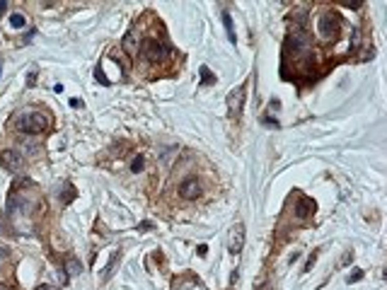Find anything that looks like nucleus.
I'll return each instance as SVG.
<instances>
[{
  "mask_svg": "<svg viewBox=\"0 0 387 290\" xmlns=\"http://www.w3.org/2000/svg\"><path fill=\"white\" fill-rule=\"evenodd\" d=\"M15 123L24 133H41V131H46L51 126V116L46 112H29V114H20L15 119Z\"/></svg>",
  "mask_w": 387,
  "mask_h": 290,
  "instance_id": "nucleus-1",
  "label": "nucleus"
},
{
  "mask_svg": "<svg viewBox=\"0 0 387 290\" xmlns=\"http://www.w3.org/2000/svg\"><path fill=\"white\" fill-rule=\"evenodd\" d=\"M141 56L148 61V63H162L169 58V46L157 41V39H145L141 44Z\"/></svg>",
  "mask_w": 387,
  "mask_h": 290,
  "instance_id": "nucleus-2",
  "label": "nucleus"
},
{
  "mask_svg": "<svg viewBox=\"0 0 387 290\" xmlns=\"http://www.w3.org/2000/svg\"><path fill=\"white\" fill-rule=\"evenodd\" d=\"M317 29H320V39L322 41H332L339 34V20L332 12H324L320 20H317Z\"/></svg>",
  "mask_w": 387,
  "mask_h": 290,
  "instance_id": "nucleus-3",
  "label": "nucleus"
},
{
  "mask_svg": "<svg viewBox=\"0 0 387 290\" xmlns=\"http://www.w3.org/2000/svg\"><path fill=\"white\" fill-rule=\"evenodd\" d=\"M244 97H247V89L244 87H235L228 94V114L237 121L242 116V107H244Z\"/></svg>",
  "mask_w": 387,
  "mask_h": 290,
  "instance_id": "nucleus-4",
  "label": "nucleus"
},
{
  "mask_svg": "<svg viewBox=\"0 0 387 290\" xmlns=\"http://www.w3.org/2000/svg\"><path fill=\"white\" fill-rule=\"evenodd\" d=\"M244 247V225L242 223H235V227L230 230V242H228V249L232 254H240Z\"/></svg>",
  "mask_w": 387,
  "mask_h": 290,
  "instance_id": "nucleus-5",
  "label": "nucleus"
},
{
  "mask_svg": "<svg viewBox=\"0 0 387 290\" xmlns=\"http://www.w3.org/2000/svg\"><path fill=\"white\" fill-rule=\"evenodd\" d=\"M179 194H182V199H187V201H196L201 194H203V189H201L199 179H187V181L179 186Z\"/></svg>",
  "mask_w": 387,
  "mask_h": 290,
  "instance_id": "nucleus-6",
  "label": "nucleus"
},
{
  "mask_svg": "<svg viewBox=\"0 0 387 290\" xmlns=\"http://www.w3.org/2000/svg\"><path fill=\"white\" fill-rule=\"evenodd\" d=\"M0 165L5 169H10V172H17V169L22 167V157L17 155L15 150H3L0 153Z\"/></svg>",
  "mask_w": 387,
  "mask_h": 290,
  "instance_id": "nucleus-7",
  "label": "nucleus"
},
{
  "mask_svg": "<svg viewBox=\"0 0 387 290\" xmlns=\"http://www.w3.org/2000/svg\"><path fill=\"white\" fill-rule=\"evenodd\" d=\"M312 213H315V201H310V199H300V203L295 206V218L305 220V218H310Z\"/></svg>",
  "mask_w": 387,
  "mask_h": 290,
  "instance_id": "nucleus-8",
  "label": "nucleus"
},
{
  "mask_svg": "<svg viewBox=\"0 0 387 290\" xmlns=\"http://www.w3.org/2000/svg\"><path fill=\"white\" fill-rule=\"evenodd\" d=\"M73 196H75L73 186H70L68 181H63V184H61V189H58V199H61V203H70V201H73Z\"/></svg>",
  "mask_w": 387,
  "mask_h": 290,
  "instance_id": "nucleus-9",
  "label": "nucleus"
},
{
  "mask_svg": "<svg viewBox=\"0 0 387 290\" xmlns=\"http://www.w3.org/2000/svg\"><path fill=\"white\" fill-rule=\"evenodd\" d=\"M223 24H225V32H228V39L235 44V29H232V20L228 12H223Z\"/></svg>",
  "mask_w": 387,
  "mask_h": 290,
  "instance_id": "nucleus-10",
  "label": "nucleus"
},
{
  "mask_svg": "<svg viewBox=\"0 0 387 290\" xmlns=\"http://www.w3.org/2000/svg\"><path fill=\"white\" fill-rule=\"evenodd\" d=\"M80 268H82V266H80V261H77V259H68V261H66V271H68V273H80Z\"/></svg>",
  "mask_w": 387,
  "mask_h": 290,
  "instance_id": "nucleus-11",
  "label": "nucleus"
},
{
  "mask_svg": "<svg viewBox=\"0 0 387 290\" xmlns=\"http://www.w3.org/2000/svg\"><path fill=\"white\" fill-rule=\"evenodd\" d=\"M143 167H145V157H143V155L133 157V162H131V169H133V172H143Z\"/></svg>",
  "mask_w": 387,
  "mask_h": 290,
  "instance_id": "nucleus-12",
  "label": "nucleus"
},
{
  "mask_svg": "<svg viewBox=\"0 0 387 290\" xmlns=\"http://www.w3.org/2000/svg\"><path fill=\"white\" fill-rule=\"evenodd\" d=\"M10 24L15 27V29H20V27H24V15H20V12H15L10 17Z\"/></svg>",
  "mask_w": 387,
  "mask_h": 290,
  "instance_id": "nucleus-13",
  "label": "nucleus"
},
{
  "mask_svg": "<svg viewBox=\"0 0 387 290\" xmlns=\"http://www.w3.org/2000/svg\"><path fill=\"white\" fill-rule=\"evenodd\" d=\"M213 80H216V78L210 75V70H208V68H206V66L201 68V85H208V82H213Z\"/></svg>",
  "mask_w": 387,
  "mask_h": 290,
  "instance_id": "nucleus-14",
  "label": "nucleus"
},
{
  "mask_svg": "<svg viewBox=\"0 0 387 290\" xmlns=\"http://www.w3.org/2000/svg\"><path fill=\"white\" fill-rule=\"evenodd\" d=\"M116 261H119V254H114V257H111V261H109V266H107V271H102V278H109L111 271H114V266H116Z\"/></svg>",
  "mask_w": 387,
  "mask_h": 290,
  "instance_id": "nucleus-15",
  "label": "nucleus"
},
{
  "mask_svg": "<svg viewBox=\"0 0 387 290\" xmlns=\"http://www.w3.org/2000/svg\"><path fill=\"white\" fill-rule=\"evenodd\" d=\"M361 276H363V271H354V276L349 278V283H354V280H358V278H361Z\"/></svg>",
  "mask_w": 387,
  "mask_h": 290,
  "instance_id": "nucleus-16",
  "label": "nucleus"
},
{
  "mask_svg": "<svg viewBox=\"0 0 387 290\" xmlns=\"http://www.w3.org/2000/svg\"><path fill=\"white\" fill-rule=\"evenodd\" d=\"M70 107H75V109H80V107H82V102H80V100H70Z\"/></svg>",
  "mask_w": 387,
  "mask_h": 290,
  "instance_id": "nucleus-17",
  "label": "nucleus"
},
{
  "mask_svg": "<svg viewBox=\"0 0 387 290\" xmlns=\"http://www.w3.org/2000/svg\"><path fill=\"white\" fill-rule=\"evenodd\" d=\"M5 10H8V3H5V0H0V15H3Z\"/></svg>",
  "mask_w": 387,
  "mask_h": 290,
  "instance_id": "nucleus-18",
  "label": "nucleus"
},
{
  "mask_svg": "<svg viewBox=\"0 0 387 290\" xmlns=\"http://www.w3.org/2000/svg\"><path fill=\"white\" fill-rule=\"evenodd\" d=\"M36 290H54V288H51V285H39Z\"/></svg>",
  "mask_w": 387,
  "mask_h": 290,
  "instance_id": "nucleus-19",
  "label": "nucleus"
},
{
  "mask_svg": "<svg viewBox=\"0 0 387 290\" xmlns=\"http://www.w3.org/2000/svg\"><path fill=\"white\" fill-rule=\"evenodd\" d=\"M0 232H5V225H3V220H0Z\"/></svg>",
  "mask_w": 387,
  "mask_h": 290,
  "instance_id": "nucleus-20",
  "label": "nucleus"
},
{
  "mask_svg": "<svg viewBox=\"0 0 387 290\" xmlns=\"http://www.w3.org/2000/svg\"><path fill=\"white\" fill-rule=\"evenodd\" d=\"M0 290H8V288H5V285H3V283H0Z\"/></svg>",
  "mask_w": 387,
  "mask_h": 290,
  "instance_id": "nucleus-21",
  "label": "nucleus"
},
{
  "mask_svg": "<svg viewBox=\"0 0 387 290\" xmlns=\"http://www.w3.org/2000/svg\"><path fill=\"white\" fill-rule=\"evenodd\" d=\"M0 70H3V68H0Z\"/></svg>",
  "mask_w": 387,
  "mask_h": 290,
  "instance_id": "nucleus-22",
  "label": "nucleus"
}]
</instances>
